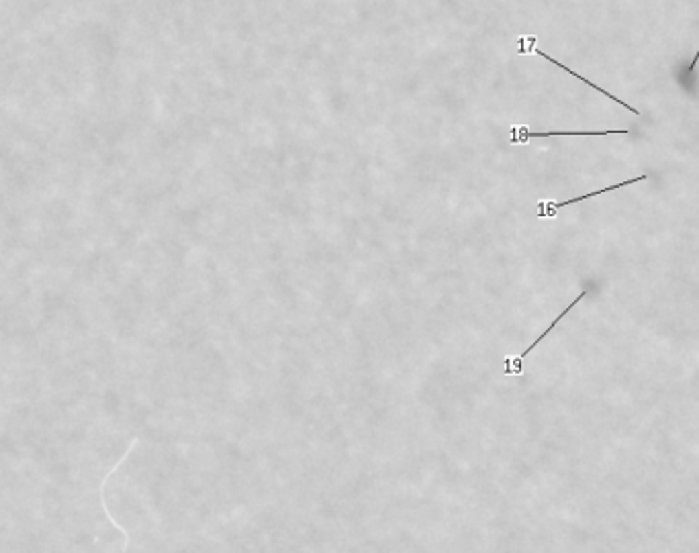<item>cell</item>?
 <instances>
[{
    "mask_svg": "<svg viewBox=\"0 0 699 553\" xmlns=\"http://www.w3.org/2000/svg\"><path fill=\"white\" fill-rule=\"evenodd\" d=\"M534 43H536V39H534V37H521V39H519V41H517V49H519V54H536V56H540V58H544V60H546V62H550V64H555V66H557V68H562V69H564V71H566V74H570V76H572V78H577V80H581V82H583V84H587V86H591V88H595V90H597V92H601V94H603V96H607V98H610V100H614V102H618V104H622V106H624V109H628L630 113H634V115H636V117H638V115H640V113H638V111H636V109H634V106H630L628 102H624V100H620V98H616V96H614V94H610V92H607V90H603V88H601V86H597V84H593V82H589V80H587V78H583V76H581V74H577V71H572V69H570V68H566V66H562V64H560L559 60H555V58H550V56H546V52H542V49H538V47H534Z\"/></svg>",
    "mask_w": 699,
    "mask_h": 553,
    "instance_id": "cell-1",
    "label": "cell"
},
{
    "mask_svg": "<svg viewBox=\"0 0 699 553\" xmlns=\"http://www.w3.org/2000/svg\"><path fill=\"white\" fill-rule=\"evenodd\" d=\"M583 296H587V292H581V294H579V296H577V298H574V300H572V302H570V304H568V306H566V308L560 313L559 317H557V319L550 323V327H548V329H546V331H544V333H542V335H540V337H538V339H536L532 346L528 347L526 351H521V353H519V355H515V357H511V355H509V357H505V359H503V374H505V376H521V372H524V359H526V357H528V355H530V353L536 349V347L540 346L544 339H546V335H548V333H550V331H552V329L559 325L560 319H562L566 313H570V308H572V306H574V304H577V302H579Z\"/></svg>",
    "mask_w": 699,
    "mask_h": 553,
    "instance_id": "cell-2",
    "label": "cell"
},
{
    "mask_svg": "<svg viewBox=\"0 0 699 553\" xmlns=\"http://www.w3.org/2000/svg\"><path fill=\"white\" fill-rule=\"evenodd\" d=\"M648 180V176H638V178H632V180H626V182H620V184H614V186H607V188H601V190H595V192H589V194H583V196H577V199H568V201H562V203H552V201H542L538 205V216L540 218H552L557 216L560 208L570 207L574 203H581V201H587V199H595L599 194H605V192H612V190H618L622 186H630V184H636V182H644Z\"/></svg>",
    "mask_w": 699,
    "mask_h": 553,
    "instance_id": "cell-3",
    "label": "cell"
},
{
    "mask_svg": "<svg viewBox=\"0 0 699 553\" xmlns=\"http://www.w3.org/2000/svg\"><path fill=\"white\" fill-rule=\"evenodd\" d=\"M698 62H699V49L696 52V56H693V60H691V64L687 66V69H685V74H693V69H696V66H698Z\"/></svg>",
    "mask_w": 699,
    "mask_h": 553,
    "instance_id": "cell-4",
    "label": "cell"
}]
</instances>
